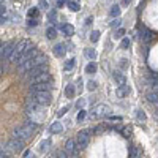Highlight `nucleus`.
I'll return each instance as SVG.
<instances>
[{
	"instance_id": "1",
	"label": "nucleus",
	"mask_w": 158,
	"mask_h": 158,
	"mask_svg": "<svg viewBox=\"0 0 158 158\" xmlns=\"http://www.w3.org/2000/svg\"><path fill=\"white\" fill-rule=\"evenodd\" d=\"M36 130V123L35 122H25V125H19L13 130V138H18V139H22V141H27L32 138V135L35 133Z\"/></svg>"
},
{
	"instance_id": "2",
	"label": "nucleus",
	"mask_w": 158,
	"mask_h": 158,
	"mask_svg": "<svg viewBox=\"0 0 158 158\" xmlns=\"http://www.w3.org/2000/svg\"><path fill=\"white\" fill-rule=\"evenodd\" d=\"M32 46H33V44L29 41V40H21V41H18L15 51H13V54H11V57H10V62H13V63L18 65V62L21 60V57H22Z\"/></svg>"
},
{
	"instance_id": "3",
	"label": "nucleus",
	"mask_w": 158,
	"mask_h": 158,
	"mask_svg": "<svg viewBox=\"0 0 158 158\" xmlns=\"http://www.w3.org/2000/svg\"><path fill=\"white\" fill-rule=\"evenodd\" d=\"M30 100L35 101L38 106H48V104H51L52 98H51V92H33V94L30 95Z\"/></svg>"
},
{
	"instance_id": "4",
	"label": "nucleus",
	"mask_w": 158,
	"mask_h": 158,
	"mask_svg": "<svg viewBox=\"0 0 158 158\" xmlns=\"http://www.w3.org/2000/svg\"><path fill=\"white\" fill-rule=\"evenodd\" d=\"M90 135H92V130H82L77 133V138H76V146H77V150L81 152L87 147V144L90 141Z\"/></svg>"
},
{
	"instance_id": "5",
	"label": "nucleus",
	"mask_w": 158,
	"mask_h": 158,
	"mask_svg": "<svg viewBox=\"0 0 158 158\" xmlns=\"http://www.w3.org/2000/svg\"><path fill=\"white\" fill-rule=\"evenodd\" d=\"M6 149L10 152H21L24 149V141L22 139H18V138H11L6 144Z\"/></svg>"
},
{
	"instance_id": "6",
	"label": "nucleus",
	"mask_w": 158,
	"mask_h": 158,
	"mask_svg": "<svg viewBox=\"0 0 158 158\" xmlns=\"http://www.w3.org/2000/svg\"><path fill=\"white\" fill-rule=\"evenodd\" d=\"M106 114H109V106H106V104H98V106H95L94 109L90 111V117L92 118H97V117L106 115Z\"/></svg>"
},
{
	"instance_id": "7",
	"label": "nucleus",
	"mask_w": 158,
	"mask_h": 158,
	"mask_svg": "<svg viewBox=\"0 0 158 158\" xmlns=\"http://www.w3.org/2000/svg\"><path fill=\"white\" fill-rule=\"evenodd\" d=\"M15 48H16V43H15V41H8V43H5L3 48H2V52H0V57L10 60V57H11V54H13V51H15Z\"/></svg>"
},
{
	"instance_id": "8",
	"label": "nucleus",
	"mask_w": 158,
	"mask_h": 158,
	"mask_svg": "<svg viewBox=\"0 0 158 158\" xmlns=\"http://www.w3.org/2000/svg\"><path fill=\"white\" fill-rule=\"evenodd\" d=\"M52 82H40V84H32L30 87V94L33 92H51L52 90Z\"/></svg>"
},
{
	"instance_id": "9",
	"label": "nucleus",
	"mask_w": 158,
	"mask_h": 158,
	"mask_svg": "<svg viewBox=\"0 0 158 158\" xmlns=\"http://www.w3.org/2000/svg\"><path fill=\"white\" fill-rule=\"evenodd\" d=\"M51 81H52V77H51V74H49L48 71H44V73H40V74H36V76L30 77V82H32V84H40V82H51Z\"/></svg>"
},
{
	"instance_id": "10",
	"label": "nucleus",
	"mask_w": 158,
	"mask_h": 158,
	"mask_svg": "<svg viewBox=\"0 0 158 158\" xmlns=\"http://www.w3.org/2000/svg\"><path fill=\"white\" fill-rule=\"evenodd\" d=\"M65 152H67L70 156H74L77 155V146H76V139H67V142H65Z\"/></svg>"
},
{
	"instance_id": "11",
	"label": "nucleus",
	"mask_w": 158,
	"mask_h": 158,
	"mask_svg": "<svg viewBox=\"0 0 158 158\" xmlns=\"http://www.w3.org/2000/svg\"><path fill=\"white\" fill-rule=\"evenodd\" d=\"M139 38H141V41L142 43H149V41H152V32L149 30V29H146V27H142L141 29V32H139Z\"/></svg>"
},
{
	"instance_id": "12",
	"label": "nucleus",
	"mask_w": 158,
	"mask_h": 158,
	"mask_svg": "<svg viewBox=\"0 0 158 158\" xmlns=\"http://www.w3.org/2000/svg\"><path fill=\"white\" fill-rule=\"evenodd\" d=\"M44 71H48V65L46 63L44 65H36V67H33L32 70H29V76L33 77V76H36L40 73H44Z\"/></svg>"
},
{
	"instance_id": "13",
	"label": "nucleus",
	"mask_w": 158,
	"mask_h": 158,
	"mask_svg": "<svg viewBox=\"0 0 158 158\" xmlns=\"http://www.w3.org/2000/svg\"><path fill=\"white\" fill-rule=\"evenodd\" d=\"M65 54H67V46H65V44L59 43V44L54 46V56H57V57H63Z\"/></svg>"
},
{
	"instance_id": "14",
	"label": "nucleus",
	"mask_w": 158,
	"mask_h": 158,
	"mask_svg": "<svg viewBox=\"0 0 158 158\" xmlns=\"http://www.w3.org/2000/svg\"><path fill=\"white\" fill-rule=\"evenodd\" d=\"M51 147V139H44V141H41L38 144V152L40 153H44V152H48V149Z\"/></svg>"
},
{
	"instance_id": "15",
	"label": "nucleus",
	"mask_w": 158,
	"mask_h": 158,
	"mask_svg": "<svg viewBox=\"0 0 158 158\" xmlns=\"http://www.w3.org/2000/svg\"><path fill=\"white\" fill-rule=\"evenodd\" d=\"M128 94H130V85H127V84L118 85V89H117V97L118 98H122V97H125Z\"/></svg>"
},
{
	"instance_id": "16",
	"label": "nucleus",
	"mask_w": 158,
	"mask_h": 158,
	"mask_svg": "<svg viewBox=\"0 0 158 158\" xmlns=\"http://www.w3.org/2000/svg\"><path fill=\"white\" fill-rule=\"evenodd\" d=\"M114 81L117 82V85H123V84H127V77H125L122 73L115 71V73H114Z\"/></svg>"
},
{
	"instance_id": "17",
	"label": "nucleus",
	"mask_w": 158,
	"mask_h": 158,
	"mask_svg": "<svg viewBox=\"0 0 158 158\" xmlns=\"http://www.w3.org/2000/svg\"><path fill=\"white\" fill-rule=\"evenodd\" d=\"M62 32H63L65 36H71L74 33V27L71 24H65V25H62Z\"/></svg>"
},
{
	"instance_id": "18",
	"label": "nucleus",
	"mask_w": 158,
	"mask_h": 158,
	"mask_svg": "<svg viewBox=\"0 0 158 158\" xmlns=\"http://www.w3.org/2000/svg\"><path fill=\"white\" fill-rule=\"evenodd\" d=\"M49 130H51V133H56V135H59V133H62L63 131V127H62V123L60 122H54L51 127H49Z\"/></svg>"
},
{
	"instance_id": "19",
	"label": "nucleus",
	"mask_w": 158,
	"mask_h": 158,
	"mask_svg": "<svg viewBox=\"0 0 158 158\" xmlns=\"http://www.w3.org/2000/svg\"><path fill=\"white\" fill-rule=\"evenodd\" d=\"M147 101H149V103H153V104L158 103V92H156V90L149 92V94H147Z\"/></svg>"
},
{
	"instance_id": "20",
	"label": "nucleus",
	"mask_w": 158,
	"mask_h": 158,
	"mask_svg": "<svg viewBox=\"0 0 158 158\" xmlns=\"http://www.w3.org/2000/svg\"><path fill=\"white\" fill-rule=\"evenodd\" d=\"M97 63L95 62H90L89 65H87V67H85V73H89V74H95L97 73Z\"/></svg>"
},
{
	"instance_id": "21",
	"label": "nucleus",
	"mask_w": 158,
	"mask_h": 158,
	"mask_svg": "<svg viewBox=\"0 0 158 158\" xmlns=\"http://www.w3.org/2000/svg\"><path fill=\"white\" fill-rule=\"evenodd\" d=\"M109 15L112 18H118V15H120V6H118V5H112L111 10H109Z\"/></svg>"
},
{
	"instance_id": "22",
	"label": "nucleus",
	"mask_w": 158,
	"mask_h": 158,
	"mask_svg": "<svg viewBox=\"0 0 158 158\" xmlns=\"http://www.w3.org/2000/svg\"><path fill=\"white\" fill-rule=\"evenodd\" d=\"M65 95H67L68 98H73L74 97V85L73 84H68L67 87H65Z\"/></svg>"
},
{
	"instance_id": "23",
	"label": "nucleus",
	"mask_w": 158,
	"mask_h": 158,
	"mask_svg": "<svg viewBox=\"0 0 158 158\" xmlns=\"http://www.w3.org/2000/svg\"><path fill=\"white\" fill-rule=\"evenodd\" d=\"M46 36H48L49 40H54V38L57 36V30H56L54 27H49V29L46 30Z\"/></svg>"
},
{
	"instance_id": "24",
	"label": "nucleus",
	"mask_w": 158,
	"mask_h": 158,
	"mask_svg": "<svg viewBox=\"0 0 158 158\" xmlns=\"http://www.w3.org/2000/svg\"><path fill=\"white\" fill-rule=\"evenodd\" d=\"M100 40V32L98 30H92V33H90V41L92 43H97Z\"/></svg>"
},
{
	"instance_id": "25",
	"label": "nucleus",
	"mask_w": 158,
	"mask_h": 158,
	"mask_svg": "<svg viewBox=\"0 0 158 158\" xmlns=\"http://www.w3.org/2000/svg\"><path fill=\"white\" fill-rule=\"evenodd\" d=\"M67 5H68V8H70L71 11H79V3H77V2H73V0H68V2H67Z\"/></svg>"
},
{
	"instance_id": "26",
	"label": "nucleus",
	"mask_w": 158,
	"mask_h": 158,
	"mask_svg": "<svg viewBox=\"0 0 158 158\" xmlns=\"http://www.w3.org/2000/svg\"><path fill=\"white\" fill-rule=\"evenodd\" d=\"M85 56L90 60H94V59H97V52H95V49H85Z\"/></svg>"
},
{
	"instance_id": "27",
	"label": "nucleus",
	"mask_w": 158,
	"mask_h": 158,
	"mask_svg": "<svg viewBox=\"0 0 158 158\" xmlns=\"http://www.w3.org/2000/svg\"><path fill=\"white\" fill-rule=\"evenodd\" d=\"M120 24H122V19H120V18H114L109 25H111L112 29H115V27H120Z\"/></svg>"
},
{
	"instance_id": "28",
	"label": "nucleus",
	"mask_w": 158,
	"mask_h": 158,
	"mask_svg": "<svg viewBox=\"0 0 158 158\" xmlns=\"http://www.w3.org/2000/svg\"><path fill=\"white\" fill-rule=\"evenodd\" d=\"M130 44H131L130 38H122V43H120V48H122V49H128Z\"/></svg>"
},
{
	"instance_id": "29",
	"label": "nucleus",
	"mask_w": 158,
	"mask_h": 158,
	"mask_svg": "<svg viewBox=\"0 0 158 158\" xmlns=\"http://www.w3.org/2000/svg\"><path fill=\"white\" fill-rule=\"evenodd\" d=\"M136 117H138V120H139V122H146V114H144L141 109L136 111Z\"/></svg>"
},
{
	"instance_id": "30",
	"label": "nucleus",
	"mask_w": 158,
	"mask_h": 158,
	"mask_svg": "<svg viewBox=\"0 0 158 158\" xmlns=\"http://www.w3.org/2000/svg\"><path fill=\"white\" fill-rule=\"evenodd\" d=\"M123 35H125V29H118V30H115L114 38H115V40H117V38H123Z\"/></svg>"
},
{
	"instance_id": "31",
	"label": "nucleus",
	"mask_w": 158,
	"mask_h": 158,
	"mask_svg": "<svg viewBox=\"0 0 158 158\" xmlns=\"http://www.w3.org/2000/svg\"><path fill=\"white\" fill-rule=\"evenodd\" d=\"M139 156V149L138 147H131V155L130 158H138Z\"/></svg>"
},
{
	"instance_id": "32",
	"label": "nucleus",
	"mask_w": 158,
	"mask_h": 158,
	"mask_svg": "<svg viewBox=\"0 0 158 158\" xmlns=\"http://www.w3.org/2000/svg\"><path fill=\"white\" fill-rule=\"evenodd\" d=\"M73 67H74V59H71V60H68L67 63H65V70H73Z\"/></svg>"
},
{
	"instance_id": "33",
	"label": "nucleus",
	"mask_w": 158,
	"mask_h": 158,
	"mask_svg": "<svg viewBox=\"0 0 158 158\" xmlns=\"http://www.w3.org/2000/svg\"><path fill=\"white\" fill-rule=\"evenodd\" d=\"M155 81H158V74H156V73H150V74H149V84H152V82H155Z\"/></svg>"
},
{
	"instance_id": "34",
	"label": "nucleus",
	"mask_w": 158,
	"mask_h": 158,
	"mask_svg": "<svg viewBox=\"0 0 158 158\" xmlns=\"http://www.w3.org/2000/svg\"><path fill=\"white\" fill-rule=\"evenodd\" d=\"M56 18H57V13H56V10H54V11H51L49 15H48V19H49V22L56 21Z\"/></svg>"
},
{
	"instance_id": "35",
	"label": "nucleus",
	"mask_w": 158,
	"mask_h": 158,
	"mask_svg": "<svg viewBox=\"0 0 158 158\" xmlns=\"http://www.w3.org/2000/svg\"><path fill=\"white\" fill-rule=\"evenodd\" d=\"M87 89H89L90 92L95 90V89H97V82H95V81H89V82H87Z\"/></svg>"
},
{
	"instance_id": "36",
	"label": "nucleus",
	"mask_w": 158,
	"mask_h": 158,
	"mask_svg": "<svg viewBox=\"0 0 158 158\" xmlns=\"http://www.w3.org/2000/svg\"><path fill=\"white\" fill-rule=\"evenodd\" d=\"M57 158H70V155L65 152V150H60V152H57V155H56Z\"/></svg>"
},
{
	"instance_id": "37",
	"label": "nucleus",
	"mask_w": 158,
	"mask_h": 158,
	"mask_svg": "<svg viewBox=\"0 0 158 158\" xmlns=\"http://www.w3.org/2000/svg\"><path fill=\"white\" fill-rule=\"evenodd\" d=\"M0 158H11V152L8 149L3 150V152H0Z\"/></svg>"
},
{
	"instance_id": "38",
	"label": "nucleus",
	"mask_w": 158,
	"mask_h": 158,
	"mask_svg": "<svg viewBox=\"0 0 158 158\" xmlns=\"http://www.w3.org/2000/svg\"><path fill=\"white\" fill-rule=\"evenodd\" d=\"M38 15V8H30V11H29V16L30 18H35Z\"/></svg>"
},
{
	"instance_id": "39",
	"label": "nucleus",
	"mask_w": 158,
	"mask_h": 158,
	"mask_svg": "<svg viewBox=\"0 0 158 158\" xmlns=\"http://www.w3.org/2000/svg\"><path fill=\"white\" fill-rule=\"evenodd\" d=\"M85 118V111H79V114H77V120L81 122V120H84Z\"/></svg>"
},
{
	"instance_id": "40",
	"label": "nucleus",
	"mask_w": 158,
	"mask_h": 158,
	"mask_svg": "<svg viewBox=\"0 0 158 158\" xmlns=\"http://www.w3.org/2000/svg\"><path fill=\"white\" fill-rule=\"evenodd\" d=\"M29 25H30V27H35V25L38 24V21L36 19H29V22H27Z\"/></svg>"
},
{
	"instance_id": "41",
	"label": "nucleus",
	"mask_w": 158,
	"mask_h": 158,
	"mask_svg": "<svg viewBox=\"0 0 158 158\" xmlns=\"http://www.w3.org/2000/svg\"><path fill=\"white\" fill-rule=\"evenodd\" d=\"M68 111V108H62L60 111H59V117H62V115H65V112Z\"/></svg>"
},
{
	"instance_id": "42",
	"label": "nucleus",
	"mask_w": 158,
	"mask_h": 158,
	"mask_svg": "<svg viewBox=\"0 0 158 158\" xmlns=\"http://www.w3.org/2000/svg\"><path fill=\"white\" fill-rule=\"evenodd\" d=\"M3 150H6V144H3L2 141H0V152H3Z\"/></svg>"
},
{
	"instance_id": "43",
	"label": "nucleus",
	"mask_w": 158,
	"mask_h": 158,
	"mask_svg": "<svg viewBox=\"0 0 158 158\" xmlns=\"http://www.w3.org/2000/svg\"><path fill=\"white\" fill-rule=\"evenodd\" d=\"M40 6H41V8H48V3L44 2V0H40Z\"/></svg>"
},
{
	"instance_id": "44",
	"label": "nucleus",
	"mask_w": 158,
	"mask_h": 158,
	"mask_svg": "<svg viewBox=\"0 0 158 158\" xmlns=\"http://www.w3.org/2000/svg\"><path fill=\"white\" fill-rule=\"evenodd\" d=\"M77 89H79V92L82 90V79H79V81H77Z\"/></svg>"
},
{
	"instance_id": "45",
	"label": "nucleus",
	"mask_w": 158,
	"mask_h": 158,
	"mask_svg": "<svg viewBox=\"0 0 158 158\" xmlns=\"http://www.w3.org/2000/svg\"><path fill=\"white\" fill-rule=\"evenodd\" d=\"M150 85H152V89H153V90H158V81H155V82H152Z\"/></svg>"
},
{
	"instance_id": "46",
	"label": "nucleus",
	"mask_w": 158,
	"mask_h": 158,
	"mask_svg": "<svg viewBox=\"0 0 158 158\" xmlns=\"http://www.w3.org/2000/svg\"><path fill=\"white\" fill-rule=\"evenodd\" d=\"M120 67H122V68H127V59H122V62H120Z\"/></svg>"
},
{
	"instance_id": "47",
	"label": "nucleus",
	"mask_w": 158,
	"mask_h": 158,
	"mask_svg": "<svg viewBox=\"0 0 158 158\" xmlns=\"http://www.w3.org/2000/svg\"><path fill=\"white\" fill-rule=\"evenodd\" d=\"M123 135H125V138H130V135H131V131H130V130H123Z\"/></svg>"
},
{
	"instance_id": "48",
	"label": "nucleus",
	"mask_w": 158,
	"mask_h": 158,
	"mask_svg": "<svg viewBox=\"0 0 158 158\" xmlns=\"http://www.w3.org/2000/svg\"><path fill=\"white\" fill-rule=\"evenodd\" d=\"M92 21H94L92 18H87V21H85V25H90V22H92Z\"/></svg>"
},
{
	"instance_id": "49",
	"label": "nucleus",
	"mask_w": 158,
	"mask_h": 158,
	"mask_svg": "<svg viewBox=\"0 0 158 158\" xmlns=\"http://www.w3.org/2000/svg\"><path fill=\"white\" fill-rule=\"evenodd\" d=\"M5 13V6H0V15H3Z\"/></svg>"
},
{
	"instance_id": "50",
	"label": "nucleus",
	"mask_w": 158,
	"mask_h": 158,
	"mask_svg": "<svg viewBox=\"0 0 158 158\" xmlns=\"http://www.w3.org/2000/svg\"><path fill=\"white\" fill-rule=\"evenodd\" d=\"M131 3V0H123V5H130Z\"/></svg>"
},
{
	"instance_id": "51",
	"label": "nucleus",
	"mask_w": 158,
	"mask_h": 158,
	"mask_svg": "<svg viewBox=\"0 0 158 158\" xmlns=\"http://www.w3.org/2000/svg\"><path fill=\"white\" fill-rule=\"evenodd\" d=\"M3 22H5V18H3V16H0V24H3Z\"/></svg>"
},
{
	"instance_id": "52",
	"label": "nucleus",
	"mask_w": 158,
	"mask_h": 158,
	"mask_svg": "<svg viewBox=\"0 0 158 158\" xmlns=\"http://www.w3.org/2000/svg\"><path fill=\"white\" fill-rule=\"evenodd\" d=\"M2 46H3V44H2V43H0V52H2Z\"/></svg>"
},
{
	"instance_id": "53",
	"label": "nucleus",
	"mask_w": 158,
	"mask_h": 158,
	"mask_svg": "<svg viewBox=\"0 0 158 158\" xmlns=\"http://www.w3.org/2000/svg\"><path fill=\"white\" fill-rule=\"evenodd\" d=\"M51 158H57V156H51Z\"/></svg>"
},
{
	"instance_id": "54",
	"label": "nucleus",
	"mask_w": 158,
	"mask_h": 158,
	"mask_svg": "<svg viewBox=\"0 0 158 158\" xmlns=\"http://www.w3.org/2000/svg\"><path fill=\"white\" fill-rule=\"evenodd\" d=\"M0 73H2V70H0Z\"/></svg>"
},
{
	"instance_id": "55",
	"label": "nucleus",
	"mask_w": 158,
	"mask_h": 158,
	"mask_svg": "<svg viewBox=\"0 0 158 158\" xmlns=\"http://www.w3.org/2000/svg\"><path fill=\"white\" fill-rule=\"evenodd\" d=\"M156 106H158V103H156Z\"/></svg>"
}]
</instances>
